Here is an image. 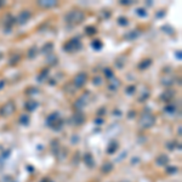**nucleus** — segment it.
Listing matches in <instances>:
<instances>
[{
  "instance_id": "4",
  "label": "nucleus",
  "mask_w": 182,
  "mask_h": 182,
  "mask_svg": "<svg viewBox=\"0 0 182 182\" xmlns=\"http://www.w3.org/2000/svg\"><path fill=\"white\" fill-rule=\"evenodd\" d=\"M86 79H88V75H86V74H85V73H80L79 75H77V77H75L74 84L77 85L78 88H80V86H83V85L86 83Z\"/></svg>"
},
{
  "instance_id": "11",
  "label": "nucleus",
  "mask_w": 182,
  "mask_h": 182,
  "mask_svg": "<svg viewBox=\"0 0 182 182\" xmlns=\"http://www.w3.org/2000/svg\"><path fill=\"white\" fill-rule=\"evenodd\" d=\"M28 117L27 115H23V117H21V123H23V124H27L28 123Z\"/></svg>"
},
{
  "instance_id": "2",
  "label": "nucleus",
  "mask_w": 182,
  "mask_h": 182,
  "mask_svg": "<svg viewBox=\"0 0 182 182\" xmlns=\"http://www.w3.org/2000/svg\"><path fill=\"white\" fill-rule=\"evenodd\" d=\"M15 110V106L12 102H7L6 104L1 107V110H0V114L4 115V117H9L10 114H12Z\"/></svg>"
},
{
  "instance_id": "16",
  "label": "nucleus",
  "mask_w": 182,
  "mask_h": 182,
  "mask_svg": "<svg viewBox=\"0 0 182 182\" xmlns=\"http://www.w3.org/2000/svg\"><path fill=\"white\" fill-rule=\"evenodd\" d=\"M166 110H169V112H173V110H174V106H169V107H166Z\"/></svg>"
},
{
  "instance_id": "5",
  "label": "nucleus",
  "mask_w": 182,
  "mask_h": 182,
  "mask_svg": "<svg viewBox=\"0 0 182 182\" xmlns=\"http://www.w3.org/2000/svg\"><path fill=\"white\" fill-rule=\"evenodd\" d=\"M146 121V124H143V128H151L152 125L154 124V117L153 115H145V117L141 118L140 124H142Z\"/></svg>"
},
{
  "instance_id": "10",
  "label": "nucleus",
  "mask_w": 182,
  "mask_h": 182,
  "mask_svg": "<svg viewBox=\"0 0 182 182\" xmlns=\"http://www.w3.org/2000/svg\"><path fill=\"white\" fill-rule=\"evenodd\" d=\"M86 33H88V34H95L96 30H95V28H92V27H91V28L88 27V28H86Z\"/></svg>"
},
{
  "instance_id": "14",
  "label": "nucleus",
  "mask_w": 182,
  "mask_h": 182,
  "mask_svg": "<svg viewBox=\"0 0 182 182\" xmlns=\"http://www.w3.org/2000/svg\"><path fill=\"white\" fill-rule=\"evenodd\" d=\"M29 57H35V49H33V51H32V50H30V51H29Z\"/></svg>"
},
{
  "instance_id": "1",
  "label": "nucleus",
  "mask_w": 182,
  "mask_h": 182,
  "mask_svg": "<svg viewBox=\"0 0 182 182\" xmlns=\"http://www.w3.org/2000/svg\"><path fill=\"white\" fill-rule=\"evenodd\" d=\"M68 22H75V23H79L84 19V13L83 12H79V11H73L70 12L68 16H67Z\"/></svg>"
},
{
  "instance_id": "15",
  "label": "nucleus",
  "mask_w": 182,
  "mask_h": 182,
  "mask_svg": "<svg viewBox=\"0 0 182 182\" xmlns=\"http://www.w3.org/2000/svg\"><path fill=\"white\" fill-rule=\"evenodd\" d=\"M136 37H137V33H136V32H132V33H130V38H131V39H135Z\"/></svg>"
},
{
  "instance_id": "12",
  "label": "nucleus",
  "mask_w": 182,
  "mask_h": 182,
  "mask_svg": "<svg viewBox=\"0 0 182 182\" xmlns=\"http://www.w3.org/2000/svg\"><path fill=\"white\" fill-rule=\"evenodd\" d=\"M118 21H119V23L121 24V26H125V24H128V22H125L126 21V18H120V19H118Z\"/></svg>"
},
{
  "instance_id": "7",
  "label": "nucleus",
  "mask_w": 182,
  "mask_h": 182,
  "mask_svg": "<svg viewBox=\"0 0 182 182\" xmlns=\"http://www.w3.org/2000/svg\"><path fill=\"white\" fill-rule=\"evenodd\" d=\"M37 106H38V103L35 102V101H32V102H28L27 103V109L28 110H34L35 109L34 107H37Z\"/></svg>"
},
{
  "instance_id": "13",
  "label": "nucleus",
  "mask_w": 182,
  "mask_h": 182,
  "mask_svg": "<svg viewBox=\"0 0 182 182\" xmlns=\"http://www.w3.org/2000/svg\"><path fill=\"white\" fill-rule=\"evenodd\" d=\"M159 161V164H161V163H165L166 161V158H165V155H161L160 157V160H157V163Z\"/></svg>"
},
{
  "instance_id": "8",
  "label": "nucleus",
  "mask_w": 182,
  "mask_h": 182,
  "mask_svg": "<svg viewBox=\"0 0 182 182\" xmlns=\"http://www.w3.org/2000/svg\"><path fill=\"white\" fill-rule=\"evenodd\" d=\"M39 4L41 5V6H48V7L54 6V5H56V3H55V1H52V3H50V1H40Z\"/></svg>"
},
{
  "instance_id": "3",
  "label": "nucleus",
  "mask_w": 182,
  "mask_h": 182,
  "mask_svg": "<svg viewBox=\"0 0 182 182\" xmlns=\"http://www.w3.org/2000/svg\"><path fill=\"white\" fill-rule=\"evenodd\" d=\"M69 46V49L67 50V51H74V50H78L82 48V45H80V43L78 41V39H73V40H70L69 43H67L64 45V48L67 49Z\"/></svg>"
},
{
  "instance_id": "9",
  "label": "nucleus",
  "mask_w": 182,
  "mask_h": 182,
  "mask_svg": "<svg viewBox=\"0 0 182 182\" xmlns=\"http://www.w3.org/2000/svg\"><path fill=\"white\" fill-rule=\"evenodd\" d=\"M151 62H152L151 60H146V61H143V62L140 64V68H141V69H145L146 67H147V66H149V64H151Z\"/></svg>"
},
{
  "instance_id": "6",
  "label": "nucleus",
  "mask_w": 182,
  "mask_h": 182,
  "mask_svg": "<svg viewBox=\"0 0 182 182\" xmlns=\"http://www.w3.org/2000/svg\"><path fill=\"white\" fill-rule=\"evenodd\" d=\"M29 17H30V12L29 11H22V13L19 15V17H18V21L21 23H26L29 19Z\"/></svg>"
}]
</instances>
